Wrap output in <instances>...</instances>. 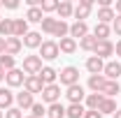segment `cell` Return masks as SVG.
<instances>
[{
  "label": "cell",
  "instance_id": "obj_35",
  "mask_svg": "<svg viewBox=\"0 0 121 118\" xmlns=\"http://www.w3.org/2000/svg\"><path fill=\"white\" fill-rule=\"evenodd\" d=\"M40 9H42V14L44 12H54V9H58V2L56 0H42L40 2Z\"/></svg>",
  "mask_w": 121,
  "mask_h": 118
},
{
  "label": "cell",
  "instance_id": "obj_21",
  "mask_svg": "<svg viewBox=\"0 0 121 118\" xmlns=\"http://www.w3.org/2000/svg\"><path fill=\"white\" fill-rule=\"evenodd\" d=\"M58 51H63V53H75L77 51V39H72V37H63L58 42Z\"/></svg>",
  "mask_w": 121,
  "mask_h": 118
},
{
  "label": "cell",
  "instance_id": "obj_25",
  "mask_svg": "<svg viewBox=\"0 0 121 118\" xmlns=\"http://www.w3.org/2000/svg\"><path fill=\"white\" fill-rule=\"evenodd\" d=\"M114 9L112 7H100L98 9V23H109V21H114Z\"/></svg>",
  "mask_w": 121,
  "mask_h": 118
},
{
  "label": "cell",
  "instance_id": "obj_18",
  "mask_svg": "<svg viewBox=\"0 0 121 118\" xmlns=\"http://www.w3.org/2000/svg\"><path fill=\"white\" fill-rule=\"evenodd\" d=\"M12 102H14V95H12V90L7 88H0V111L5 109H12Z\"/></svg>",
  "mask_w": 121,
  "mask_h": 118
},
{
  "label": "cell",
  "instance_id": "obj_11",
  "mask_svg": "<svg viewBox=\"0 0 121 118\" xmlns=\"http://www.w3.org/2000/svg\"><path fill=\"white\" fill-rule=\"evenodd\" d=\"M68 100H70V104H82V100H84V88L79 86V83H75V86H70L68 88Z\"/></svg>",
  "mask_w": 121,
  "mask_h": 118
},
{
  "label": "cell",
  "instance_id": "obj_46",
  "mask_svg": "<svg viewBox=\"0 0 121 118\" xmlns=\"http://www.w3.org/2000/svg\"><path fill=\"white\" fill-rule=\"evenodd\" d=\"M0 118H5V116H2V111H0Z\"/></svg>",
  "mask_w": 121,
  "mask_h": 118
},
{
  "label": "cell",
  "instance_id": "obj_12",
  "mask_svg": "<svg viewBox=\"0 0 121 118\" xmlns=\"http://www.w3.org/2000/svg\"><path fill=\"white\" fill-rule=\"evenodd\" d=\"M21 46H23V42H21L19 37H7V39H5V53H7V56H16V53L21 51Z\"/></svg>",
  "mask_w": 121,
  "mask_h": 118
},
{
  "label": "cell",
  "instance_id": "obj_48",
  "mask_svg": "<svg viewBox=\"0 0 121 118\" xmlns=\"http://www.w3.org/2000/svg\"><path fill=\"white\" fill-rule=\"evenodd\" d=\"M0 7H2V2H0Z\"/></svg>",
  "mask_w": 121,
  "mask_h": 118
},
{
  "label": "cell",
  "instance_id": "obj_1",
  "mask_svg": "<svg viewBox=\"0 0 121 118\" xmlns=\"http://www.w3.org/2000/svg\"><path fill=\"white\" fill-rule=\"evenodd\" d=\"M23 70L28 76H35V74L42 72V58L40 56H26L23 58Z\"/></svg>",
  "mask_w": 121,
  "mask_h": 118
},
{
  "label": "cell",
  "instance_id": "obj_9",
  "mask_svg": "<svg viewBox=\"0 0 121 118\" xmlns=\"http://www.w3.org/2000/svg\"><path fill=\"white\" fill-rule=\"evenodd\" d=\"M91 7H93V0H82L79 5L75 7V19L77 21H84V19H89V14H91Z\"/></svg>",
  "mask_w": 121,
  "mask_h": 118
},
{
  "label": "cell",
  "instance_id": "obj_34",
  "mask_svg": "<svg viewBox=\"0 0 121 118\" xmlns=\"http://www.w3.org/2000/svg\"><path fill=\"white\" fill-rule=\"evenodd\" d=\"M56 21L58 19H51V16H44L42 19V30L49 32V35H54V28H56Z\"/></svg>",
  "mask_w": 121,
  "mask_h": 118
},
{
  "label": "cell",
  "instance_id": "obj_19",
  "mask_svg": "<svg viewBox=\"0 0 121 118\" xmlns=\"http://www.w3.org/2000/svg\"><path fill=\"white\" fill-rule=\"evenodd\" d=\"M30 30H28V21L26 19H14V37H26Z\"/></svg>",
  "mask_w": 121,
  "mask_h": 118
},
{
  "label": "cell",
  "instance_id": "obj_22",
  "mask_svg": "<svg viewBox=\"0 0 121 118\" xmlns=\"http://www.w3.org/2000/svg\"><path fill=\"white\" fill-rule=\"evenodd\" d=\"M105 76L103 74H91V79H89V88L93 90V93H100L103 90V86H105Z\"/></svg>",
  "mask_w": 121,
  "mask_h": 118
},
{
  "label": "cell",
  "instance_id": "obj_2",
  "mask_svg": "<svg viewBox=\"0 0 121 118\" xmlns=\"http://www.w3.org/2000/svg\"><path fill=\"white\" fill-rule=\"evenodd\" d=\"M58 42H51V39H47V42H42V46H40V58L44 60H54L58 58Z\"/></svg>",
  "mask_w": 121,
  "mask_h": 118
},
{
  "label": "cell",
  "instance_id": "obj_43",
  "mask_svg": "<svg viewBox=\"0 0 121 118\" xmlns=\"http://www.w3.org/2000/svg\"><path fill=\"white\" fill-rule=\"evenodd\" d=\"M5 76H7V72H5V70L0 67V81H5Z\"/></svg>",
  "mask_w": 121,
  "mask_h": 118
},
{
  "label": "cell",
  "instance_id": "obj_39",
  "mask_svg": "<svg viewBox=\"0 0 121 118\" xmlns=\"http://www.w3.org/2000/svg\"><path fill=\"white\" fill-rule=\"evenodd\" d=\"M84 118H103V114H100V111H89V109H86Z\"/></svg>",
  "mask_w": 121,
  "mask_h": 118
},
{
  "label": "cell",
  "instance_id": "obj_37",
  "mask_svg": "<svg viewBox=\"0 0 121 118\" xmlns=\"http://www.w3.org/2000/svg\"><path fill=\"white\" fill-rule=\"evenodd\" d=\"M5 118H23V114H21V109H19V106H12V109H7V111H5Z\"/></svg>",
  "mask_w": 121,
  "mask_h": 118
},
{
  "label": "cell",
  "instance_id": "obj_24",
  "mask_svg": "<svg viewBox=\"0 0 121 118\" xmlns=\"http://www.w3.org/2000/svg\"><path fill=\"white\" fill-rule=\"evenodd\" d=\"M93 37L98 39V42H103L109 37V26L107 23H95V28H93Z\"/></svg>",
  "mask_w": 121,
  "mask_h": 118
},
{
  "label": "cell",
  "instance_id": "obj_13",
  "mask_svg": "<svg viewBox=\"0 0 121 118\" xmlns=\"http://www.w3.org/2000/svg\"><path fill=\"white\" fill-rule=\"evenodd\" d=\"M40 79H42V83L44 86H51V83H56V79H58V72L54 70V67H42V72L37 74Z\"/></svg>",
  "mask_w": 121,
  "mask_h": 118
},
{
  "label": "cell",
  "instance_id": "obj_27",
  "mask_svg": "<svg viewBox=\"0 0 121 118\" xmlns=\"http://www.w3.org/2000/svg\"><path fill=\"white\" fill-rule=\"evenodd\" d=\"M121 90L119 81H105V86H103V90H100V95H105V97H112V95H117Z\"/></svg>",
  "mask_w": 121,
  "mask_h": 118
},
{
  "label": "cell",
  "instance_id": "obj_14",
  "mask_svg": "<svg viewBox=\"0 0 121 118\" xmlns=\"http://www.w3.org/2000/svg\"><path fill=\"white\" fill-rule=\"evenodd\" d=\"M86 70H89L91 74H103V70H105V63H103V58H98V56H91V58L86 60Z\"/></svg>",
  "mask_w": 121,
  "mask_h": 118
},
{
  "label": "cell",
  "instance_id": "obj_4",
  "mask_svg": "<svg viewBox=\"0 0 121 118\" xmlns=\"http://www.w3.org/2000/svg\"><path fill=\"white\" fill-rule=\"evenodd\" d=\"M103 76H105L107 81H117V79L121 76V63H119V60H109V63H105Z\"/></svg>",
  "mask_w": 121,
  "mask_h": 118
},
{
  "label": "cell",
  "instance_id": "obj_47",
  "mask_svg": "<svg viewBox=\"0 0 121 118\" xmlns=\"http://www.w3.org/2000/svg\"><path fill=\"white\" fill-rule=\"evenodd\" d=\"M23 118H33V116H23Z\"/></svg>",
  "mask_w": 121,
  "mask_h": 118
},
{
  "label": "cell",
  "instance_id": "obj_20",
  "mask_svg": "<svg viewBox=\"0 0 121 118\" xmlns=\"http://www.w3.org/2000/svg\"><path fill=\"white\" fill-rule=\"evenodd\" d=\"M16 100V104H19V109H30V106H33V95H30L28 90H23V93H19V95H16L14 97Z\"/></svg>",
  "mask_w": 121,
  "mask_h": 118
},
{
  "label": "cell",
  "instance_id": "obj_44",
  "mask_svg": "<svg viewBox=\"0 0 121 118\" xmlns=\"http://www.w3.org/2000/svg\"><path fill=\"white\" fill-rule=\"evenodd\" d=\"M117 12H119V16H121V0L117 2Z\"/></svg>",
  "mask_w": 121,
  "mask_h": 118
},
{
  "label": "cell",
  "instance_id": "obj_36",
  "mask_svg": "<svg viewBox=\"0 0 121 118\" xmlns=\"http://www.w3.org/2000/svg\"><path fill=\"white\" fill-rule=\"evenodd\" d=\"M30 109H33V118H42L47 114V109H44V104H42V102H35Z\"/></svg>",
  "mask_w": 121,
  "mask_h": 118
},
{
  "label": "cell",
  "instance_id": "obj_16",
  "mask_svg": "<svg viewBox=\"0 0 121 118\" xmlns=\"http://www.w3.org/2000/svg\"><path fill=\"white\" fill-rule=\"evenodd\" d=\"M0 37L2 39L14 37V19H2L0 21Z\"/></svg>",
  "mask_w": 121,
  "mask_h": 118
},
{
  "label": "cell",
  "instance_id": "obj_31",
  "mask_svg": "<svg viewBox=\"0 0 121 118\" xmlns=\"http://www.w3.org/2000/svg\"><path fill=\"white\" fill-rule=\"evenodd\" d=\"M68 32H70V26L58 19V21H56V28H54V37H60V39H63V37H68Z\"/></svg>",
  "mask_w": 121,
  "mask_h": 118
},
{
  "label": "cell",
  "instance_id": "obj_5",
  "mask_svg": "<svg viewBox=\"0 0 121 118\" xmlns=\"http://www.w3.org/2000/svg\"><path fill=\"white\" fill-rule=\"evenodd\" d=\"M58 76H60V83H65V86L70 88V86H75L77 81H79V70L70 65V67H65V70H63Z\"/></svg>",
  "mask_w": 121,
  "mask_h": 118
},
{
  "label": "cell",
  "instance_id": "obj_6",
  "mask_svg": "<svg viewBox=\"0 0 121 118\" xmlns=\"http://www.w3.org/2000/svg\"><path fill=\"white\" fill-rule=\"evenodd\" d=\"M23 88L28 90L30 95H35V93H42L44 83H42V79L35 74V76H26V81H23Z\"/></svg>",
  "mask_w": 121,
  "mask_h": 118
},
{
  "label": "cell",
  "instance_id": "obj_45",
  "mask_svg": "<svg viewBox=\"0 0 121 118\" xmlns=\"http://www.w3.org/2000/svg\"><path fill=\"white\" fill-rule=\"evenodd\" d=\"M114 118H121V111H119V109H117V114H114Z\"/></svg>",
  "mask_w": 121,
  "mask_h": 118
},
{
  "label": "cell",
  "instance_id": "obj_10",
  "mask_svg": "<svg viewBox=\"0 0 121 118\" xmlns=\"http://www.w3.org/2000/svg\"><path fill=\"white\" fill-rule=\"evenodd\" d=\"M86 35H89L86 21H75V23L70 26V37H72V39H82V37H86Z\"/></svg>",
  "mask_w": 121,
  "mask_h": 118
},
{
  "label": "cell",
  "instance_id": "obj_28",
  "mask_svg": "<svg viewBox=\"0 0 121 118\" xmlns=\"http://www.w3.org/2000/svg\"><path fill=\"white\" fill-rule=\"evenodd\" d=\"M84 114H86V109H84L82 104H70V106L65 109V116L68 118H84Z\"/></svg>",
  "mask_w": 121,
  "mask_h": 118
},
{
  "label": "cell",
  "instance_id": "obj_23",
  "mask_svg": "<svg viewBox=\"0 0 121 118\" xmlns=\"http://www.w3.org/2000/svg\"><path fill=\"white\" fill-rule=\"evenodd\" d=\"M56 12H58L60 21H63V19H68V16L75 12V7H72V2H70V0H60V2H58V9H56Z\"/></svg>",
  "mask_w": 121,
  "mask_h": 118
},
{
  "label": "cell",
  "instance_id": "obj_33",
  "mask_svg": "<svg viewBox=\"0 0 121 118\" xmlns=\"http://www.w3.org/2000/svg\"><path fill=\"white\" fill-rule=\"evenodd\" d=\"M0 67H2L5 72L14 70V56H7V53H2V56H0Z\"/></svg>",
  "mask_w": 121,
  "mask_h": 118
},
{
  "label": "cell",
  "instance_id": "obj_42",
  "mask_svg": "<svg viewBox=\"0 0 121 118\" xmlns=\"http://www.w3.org/2000/svg\"><path fill=\"white\" fill-rule=\"evenodd\" d=\"M114 51H117V56H121V42H117V46H114Z\"/></svg>",
  "mask_w": 121,
  "mask_h": 118
},
{
  "label": "cell",
  "instance_id": "obj_40",
  "mask_svg": "<svg viewBox=\"0 0 121 118\" xmlns=\"http://www.w3.org/2000/svg\"><path fill=\"white\" fill-rule=\"evenodd\" d=\"M2 5H5V7H9V9H16V7H19V2H16V0H5Z\"/></svg>",
  "mask_w": 121,
  "mask_h": 118
},
{
  "label": "cell",
  "instance_id": "obj_29",
  "mask_svg": "<svg viewBox=\"0 0 121 118\" xmlns=\"http://www.w3.org/2000/svg\"><path fill=\"white\" fill-rule=\"evenodd\" d=\"M42 19H44V14H42V9H40V7H28V12H26V21L42 23Z\"/></svg>",
  "mask_w": 121,
  "mask_h": 118
},
{
  "label": "cell",
  "instance_id": "obj_30",
  "mask_svg": "<svg viewBox=\"0 0 121 118\" xmlns=\"http://www.w3.org/2000/svg\"><path fill=\"white\" fill-rule=\"evenodd\" d=\"M98 111H100L103 116H105V114H117V102H114L112 97H105V100H103V104H100V109H98Z\"/></svg>",
  "mask_w": 121,
  "mask_h": 118
},
{
  "label": "cell",
  "instance_id": "obj_38",
  "mask_svg": "<svg viewBox=\"0 0 121 118\" xmlns=\"http://www.w3.org/2000/svg\"><path fill=\"white\" fill-rule=\"evenodd\" d=\"M112 28H114V32H117V35H121V16H119V14L114 16V21H112Z\"/></svg>",
  "mask_w": 121,
  "mask_h": 118
},
{
  "label": "cell",
  "instance_id": "obj_3",
  "mask_svg": "<svg viewBox=\"0 0 121 118\" xmlns=\"http://www.w3.org/2000/svg\"><path fill=\"white\" fill-rule=\"evenodd\" d=\"M40 95H42V102L56 104V102L60 100V86H58V83H51V86H44Z\"/></svg>",
  "mask_w": 121,
  "mask_h": 118
},
{
  "label": "cell",
  "instance_id": "obj_8",
  "mask_svg": "<svg viewBox=\"0 0 121 118\" xmlns=\"http://www.w3.org/2000/svg\"><path fill=\"white\" fill-rule=\"evenodd\" d=\"M5 81H7V86L9 88H16V86H23V81H26V76H23V72L21 70H9L7 72V76H5Z\"/></svg>",
  "mask_w": 121,
  "mask_h": 118
},
{
  "label": "cell",
  "instance_id": "obj_17",
  "mask_svg": "<svg viewBox=\"0 0 121 118\" xmlns=\"http://www.w3.org/2000/svg\"><path fill=\"white\" fill-rule=\"evenodd\" d=\"M105 100V95H100V93H91L89 97H86V109L89 111H98L100 109V104Z\"/></svg>",
  "mask_w": 121,
  "mask_h": 118
},
{
  "label": "cell",
  "instance_id": "obj_32",
  "mask_svg": "<svg viewBox=\"0 0 121 118\" xmlns=\"http://www.w3.org/2000/svg\"><path fill=\"white\" fill-rule=\"evenodd\" d=\"M95 44H98V39H95L93 35H86V37H82V39H79V46H82L84 51H93Z\"/></svg>",
  "mask_w": 121,
  "mask_h": 118
},
{
  "label": "cell",
  "instance_id": "obj_26",
  "mask_svg": "<svg viewBox=\"0 0 121 118\" xmlns=\"http://www.w3.org/2000/svg\"><path fill=\"white\" fill-rule=\"evenodd\" d=\"M47 116H49V118H65V106H63L60 102L49 104V109H47Z\"/></svg>",
  "mask_w": 121,
  "mask_h": 118
},
{
  "label": "cell",
  "instance_id": "obj_7",
  "mask_svg": "<svg viewBox=\"0 0 121 118\" xmlns=\"http://www.w3.org/2000/svg\"><path fill=\"white\" fill-rule=\"evenodd\" d=\"M93 53H95L98 58H109V56L114 53V44H112L109 39H103V42H98V44H95Z\"/></svg>",
  "mask_w": 121,
  "mask_h": 118
},
{
  "label": "cell",
  "instance_id": "obj_15",
  "mask_svg": "<svg viewBox=\"0 0 121 118\" xmlns=\"http://www.w3.org/2000/svg\"><path fill=\"white\" fill-rule=\"evenodd\" d=\"M21 42L28 46V49H37V46H42V35H40V32H35V30H30Z\"/></svg>",
  "mask_w": 121,
  "mask_h": 118
},
{
  "label": "cell",
  "instance_id": "obj_41",
  "mask_svg": "<svg viewBox=\"0 0 121 118\" xmlns=\"http://www.w3.org/2000/svg\"><path fill=\"white\" fill-rule=\"evenodd\" d=\"M2 53H5V39L0 37V56H2Z\"/></svg>",
  "mask_w": 121,
  "mask_h": 118
}]
</instances>
